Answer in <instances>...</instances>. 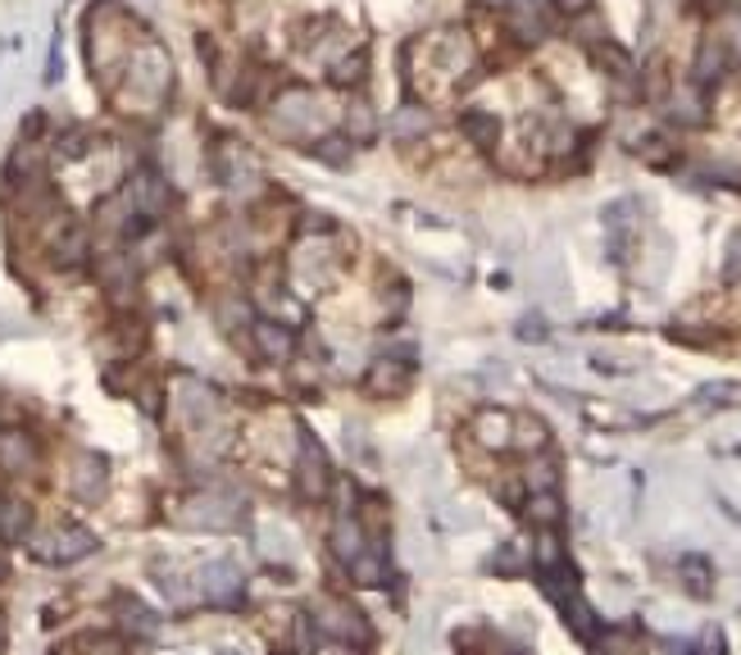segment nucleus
<instances>
[{"mask_svg":"<svg viewBox=\"0 0 741 655\" xmlns=\"http://www.w3.org/2000/svg\"><path fill=\"white\" fill-rule=\"evenodd\" d=\"M127 28H133V19H127L119 0H96V6L86 10V64H92V73L105 92L123 73V60L137 41V37H127Z\"/></svg>","mask_w":741,"mask_h":655,"instance_id":"f03ea898","label":"nucleus"},{"mask_svg":"<svg viewBox=\"0 0 741 655\" xmlns=\"http://www.w3.org/2000/svg\"><path fill=\"white\" fill-rule=\"evenodd\" d=\"M96 278L101 287L114 296V300H127L137 291V265H133V255H123V250H110L96 259Z\"/></svg>","mask_w":741,"mask_h":655,"instance_id":"dca6fc26","label":"nucleus"},{"mask_svg":"<svg viewBox=\"0 0 741 655\" xmlns=\"http://www.w3.org/2000/svg\"><path fill=\"white\" fill-rule=\"evenodd\" d=\"M328 69H332V82H337V86H360V82H364L369 60H364V51H356V55L346 51V55H341V60H332Z\"/></svg>","mask_w":741,"mask_h":655,"instance_id":"c756f323","label":"nucleus"},{"mask_svg":"<svg viewBox=\"0 0 741 655\" xmlns=\"http://www.w3.org/2000/svg\"><path fill=\"white\" fill-rule=\"evenodd\" d=\"M246 351L255 360H269V365H282L291 351H296V332L287 324H274V319H255L250 332H246Z\"/></svg>","mask_w":741,"mask_h":655,"instance_id":"f8f14e48","label":"nucleus"},{"mask_svg":"<svg viewBox=\"0 0 741 655\" xmlns=\"http://www.w3.org/2000/svg\"><path fill=\"white\" fill-rule=\"evenodd\" d=\"M0 469L14 478H32L41 469V447L28 432H0Z\"/></svg>","mask_w":741,"mask_h":655,"instance_id":"2eb2a0df","label":"nucleus"},{"mask_svg":"<svg viewBox=\"0 0 741 655\" xmlns=\"http://www.w3.org/2000/svg\"><path fill=\"white\" fill-rule=\"evenodd\" d=\"M296 492H300V501H328V492H332L328 456H323L319 442H310V437L296 442Z\"/></svg>","mask_w":741,"mask_h":655,"instance_id":"6e6552de","label":"nucleus"},{"mask_svg":"<svg viewBox=\"0 0 741 655\" xmlns=\"http://www.w3.org/2000/svg\"><path fill=\"white\" fill-rule=\"evenodd\" d=\"M546 442H550V428H546L537 415H514V437H510V451L533 456V451H546Z\"/></svg>","mask_w":741,"mask_h":655,"instance_id":"412c9836","label":"nucleus"},{"mask_svg":"<svg viewBox=\"0 0 741 655\" xmlns=\"http://www.w3.org/2000/svg\"><path fill=\"white\" fill-rule=\"evenodd\" d=\"M0 646H6V633H0Z\"/></svg>","mask_w":741,"mask_h":655,"instance_id":"c9c22d12","label":"nucleus"},{"mask_svg":"<svg viewBox=\"0 0 741 655\" xmlns=\"http://www.w3.org/2000/svg\"><path fill=\"white\" fill-rule=\"evenodd\" d=\"M710 37L728 51L732 64H741V6H728V10L719 14V23L710 28Z\"/></svg>","mask_w":741,"mask_h":655,"instance_id":"393cba45","label":"nucleus"},{"mask_svg":"<svg viewBox=\"0 0 741 655\" xmlns=\"http://www.w3.org/2000/svg\"><path fill=\"white\" fill-rule=\"evenodd\" d=\"M32 533V510L14 497H6V510H0V542H23Z\"/></svg>","mask_w":741,"mask_h":655,"instance_id":"bb28decb","label":"nucleus"},{"mask_svg":"<svg viewBox=\"0 0 741 655\" xmlns=\"http://www.w3.org/2000/svg\"><path fill=\"white\" fill-rule=\"evenodd\" d=\"M469 432L473 442L483 451H510V437H514V410H501V406H483L473 419H469Z\"/></svg>","mask_w":741,"mask_h":655,"instance_id":"4468645a","label":"nucleus"},{"mask_svg":"<svg viewBox=\"0 0 741 655\" xmlns=\"http://www.w3.org/2000/svg\"><path fill=\"white\" fill-rule=\"evenodd\" d=\"M364 387L373 391V397H401V391L410 387V365H401V360H373Z\"/></svg>","mask_w":741,"mask_h":655,"instance_id":"6ab92c4d","label":"nucleus"},{"mask_svg":"<svg viewBox=\"0 0 741 655\" xmlns=\"http://www.w3.org/2000/svg\"><path fill=\"white\" fill-rule=\"evenodd\" d=\"M728 51L719 47V41L714 37H706L701 41V51H696V86H714L723 73H728Z\"/></svg>","mask_w":741,"mask_h":655,"instance_id":"4be33fe9","label":"nucleus"},{"mask_svg":"<svg viewBox=\"0 0 741 655\" xmlns=\"http://www.w3.org/2000/svg\"><path fill=\"white\" fill-rule=\"evenodd\" d=\"M332 127V114H328V101L315 96L310 86H287L278 92L274 101V114H269V133L282 137V142H315Z\"/></svg>","mask_w":741,"mask_h":655,"instance_id":"7ed1b4c3","label":"nucleus"},{"mask_svg":"<svg viewBox=\"0 0 741 655\" xmlns=\"http://www.w3.org/2000/svg\"><path fill=\"white\" fill-rule=\"evenodd\" d=\"M6 574H10V564H6V555H0V583H6Z\"/></svg>","mask_w":741,"mask_h":655,"instance_id":"72a5a7b5","label":"nucleus"},{"mask_svg":"<svg viewBox=\"0 0 741 655\" xmlns=\"http://www.w3.org/2000/svg\"><path fill=\"white\" fill-rule=\"evenodd\" d=\"M214 319H219L224 332H250L255 310H250V300H241V296H224L219 305H214Z\"/></svg>","mask_w":741,"mask_h":655,"instance_id":"a878e982","label":"nucleus"},{"mask_svg":"<svg viewBox=\"0 0 741 655\" xmlns=\"http://www.w3.org/2000/svg\"><path fill=\"white\" fill-rule=\"evenodd\" d=\"M310 615H315L310 624H315L319 642H328V646H373V633L356 605H346L337 596H319Z\"/></svg>","mask_w":741,"mask_h":655,"instance_id":"39448f33","label":"nucleus"},{"mask_svg":"<svg viewBox=\"0 0 741 655\" xmlns=\"http://www.w3.org/2000/svg\"><path fill=\"white\" fill-rule=\"evenodd\" d=\"M69 492L78 501H86V505H96L110 492V464L96 451H78L69 460Z\"/></svg>","mask_w":741,"mask_h":655,"instance_id":"9b49d317","label":"nucleus"},{"mask_svg":"<svg viewBox=\"0 0 741 655\" xmlns=\"http://www.w3.org/2000/svg\"><path fill=\"white\" fill-rule=\"evenodd\" d=\"M183 529H205V533H224L241 523V501L228 492H200L178 510Z\"/></svg>","mask_w":741,"mask_h":655,"instance_id":"0eeeda50","label":"nucleus"},{"mask_svg":"<svg viewBox=\"0 0 741 655\" xmlns=\"http://www.w3.org/2000/svg\"><path fill=\"white\" fill-rule=\"evenodd\" d=\"M428 127H432V114L423 105H401L397 114H391V137L397 142H419Z\"/></svg>","mask_w":741,"mask_h":655,"instance_id":"5701e85b","label":"nucleus"},{"mask_svg":"<svg viewBox=\"0 0 741 655\" xmlns=\"http://www.w3.org/2000/svg\"><path fill=\"white\" fill-rule=\"evenodd\" d=\"M168 92H173V60H168V51H164V41L137 37L133 51H127V60H123L119 82L110 86L114 105H119L123 114L151 119V114L164 110Z\"/></svg>","mask_w":741,"mask_h":655,"instance_id":"f257e3e1","label":"nucleus"},{"mask_svg":"<svg viewBox=\"0 0 741 655\" xmlns=\"http://www.w3.org/2000/svg\"><path fill=\"white\" fill-rule=\"evenodd\" d=\"M86 151H92V133H86V127H73V133L60 137V155L64 160H82Z\"/></svg>","mask_w":741,"mask_h":655,"instance_id":"2f4dec72","label":"nucleus"},{"mask_svg":"<svg viewBox=\"0 0 741 655\" xmlns=\"http://www.w3.org/2000/svg\"><path fill=\"white\" fill-rule=\"evenodd\" d=\"M346 574H351V583H360V587H382V583H387V560H382V551L369 542L356 560H346Z\"/></svg>","mask_w":741,"mask_h":655,"instance_id":"aec40b11","label":"nucleus"},{"mask_svg":"<svg viewBox=\"0 0 741 655\" xmlns=\"http://www.w3.org/2000/svg\"><path fill=\"white\" fill-rule=\"evenodd\" d=\"M523 514H528L533 529H559V519H564L555 492H528V510H523Z\"/></svg>","mask_w":741,"mask_h":655,"instance_id":"cd10ccee","label":"nucleus"},{"mask_svg":"<svg viewBox=\"0 0 741 655\" xmlns=\"http://www.w3.org/2000/svg\"><path fill=\"white\" fill-rule=\"evenodd\" d=\"M86 255H92V237H86L82 224H60L51 233V259H55L60 269H78Z\"/></svg>","mask_w":741,"mask_h":655,"instance_id":"f3484780","label":"nucleus"},{"mask_svg":"<svg viewBox=\"0 0 741 655\" xmlns=\"http://www.w3.org/2000/svg\"><path fill=\"white\" fill-rule=\"evenodd\" d=\"M123 196L133 201V209L146 218V224H151V218H164V214H168V201H173L164 173H155V168H137L133 178L123 183Z\"/></svg>","mask_w":741,"mask_h":655,"instance_id":"9d476101","label":"nucleus"},{"mask_svg":"<svg viewBox=\"0 0 741 655\" xmlns=\"http://www.w3.org/2000/svg\"><path fill=\"white\" fill-rule=\"evenodd\" d=\"M92 551H96V538L86 533V529H78V523H60V529L41 533V538L32 542V555L47 560V564H73V560L92 555Z\"/></svg>","mask_w":741,"mask_h":655,"instance_id":"1a4fd4ad","label":"nucleus"},{"mask_svg":"<svg viewBox=\"0 0 741 655\" xmlns=\"http://www.w3.org/2000/svg\"><path fill=\"white\" fill-rule=\"evenodd\" d=\"M373 127H378V119H373V110L364 101H356L351 110H346V133H351V142H369Z\"/></svg>","mask_w":741,"mask_h":655,"instance_id":"7c9ffc66","label":"nucleus"},{"mask_svg":"<svg viewBox=\"0 0 741 655\" xmlns=\"http://www.w3.org/2000/svg\"><path fill=\"white\" fill-rule=\"evenodd\" d=\"M510 32L518 41H542L555 32V10L550 0H510Z\"/></svg>","mask_w":741,"mask_h":655,"instance_id":"ddd939ff","label":"nucleus"},{"mask_svg":"<svg viewBox=\"0 0 741 655\" xmlns=\"http://www.w3.org/2000/svg\"><path fill=\"white\" fill-rule=\"evenodd\" d=\"M200 596L214 601V605H233L241 596V574L233 570V564H224V560L205 564V570H200Z\"/></svg>","mask_w":741,"mask_h":655,"instance_id":"a211bd4d","label":"nucleus"},{"mask_svg":"<svg viewBox=\"0 0 741 655\" xmlns=\"http://www.w3.org/2000/svg\"><path fill=\"white\" fill-rule=\"evenodd\" d=\"M523 483H528V492H555L559 483L555 460H546V451H533L528 464H523Z\"/></svg>","mask_w":741,"mask_h":655,"instance_id":"c85d7f7f","label":"nucleus"},{"mask_svg":"<svg viewBox=\"0 0 741 655\" xmlns=\"http://www.w3.org/2000/svg\"><path fill=\"white\" fill-rule=\"evenodd\" d=\"M209 168H214V178H219L228 192H241V196H255L259 183H265V173H259V160H255L241 142H219V146H214Z\"/></svg>","mask_w":741,"mask_h":655,"instance_id":"423d86ee","label":"nucleus"},{"mask_svg":"<svg viewBox=\"0 0 741 655\" xmlns=\"http://www.w3.org/2000/svg\"><path fill=\"white\" fill-rule=\"evenodd\" d=\"M0 510H6V492H0Z\"/></svg>","mask_w":741,"mask_h":655,"instance_id":"f704fd0d","label":"nucleus"},{"mask_svg":"<svg viewBox=\"0 0 741 655\" xmlns=\"http://www.w3.org/2000/svg\"><path fill=\"white\" fill-rule=\"evenodd\" d=\"M460 127H464V137H469L473 146H483V151H492L496 137H501V119L487 114V110H469V114L460 119Z\"/></svg>","mask_w":741,"mask_h":655,"instance_id":"b1692460","label":"nucleus"},{"mask_svg":"<svg viewBox=\"0 0 741 655\" xmlns=\"http://www.w3.org/2000/svg\"><path fill=\"white\" fill-rule=\"evenodd\" d=\"M305 237L300 246H296V255H291V278H296V287L310 296V291H323L337 274H341V265H346V255L337 250V242H332V228L328 224H305Z\"/></svg>","mask_w":741,"mask_h":655,"instance_id":"20e7f679","label":"nucleus"},{"mask_svg":"<svg viewBox=\"0 0 741 655\" xmlns=\"http://www.w3.org/2000/svg\"><path fill=\"white\" fill-rule=\"evenodd\" d=\"M564 10H587V0H559Z\"/></svg>","mask_w":741,"mask_h":655,"instance_id":"473e14b6","label":"nucleus"}]
</instances>
